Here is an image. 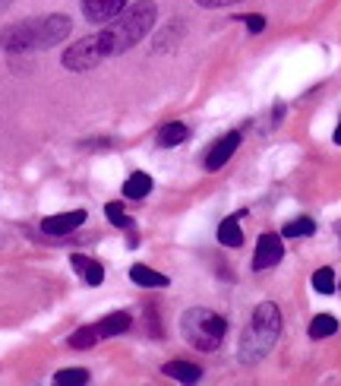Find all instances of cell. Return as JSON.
<instances>
[{
  "label": "cell",
  "instance_id": "6da1fadb",
  "mask_svg": "<svg viewBox=\"0 0 341 386\" xmlns=\"http://www.w3.org/2000/svg\"><path fill=\"white\" fill-rule=\"evenodd\" d=\"M155 19H158V7L152 3V0H140V3L120 10V13L108 23V29L98 32L104 54L108 57L111 54H124V51H130L133 45H140L148 32H152Z\"/></svg>",
  "mask_w": 341,
  "mask_h": 386
},
{
  "label": "cell",
  "instance_id": "4316f807",
  "mask_svg": "<svg viewBox=\"0 0 341 386\" xmlns=\"http://www.w3.org/2000/svg\"><path fill=\"white\" fill-rule=\"evenodd\" d=\"M10 3H13V0H0V13H3V10H7Z\"/></svg>",
  "mask_w": 341,
  "mask_h": 386
},
{
  "label": "cell",
  "instance_id": "277c9868",
  "mask_svg": "<svg viewBox=\"0 0 341 386\" xmlns=\"http://www.w3.org/2000/svg\"><path fill=\"white\" fill-rule=\"evenodd\" d=\"M104 47H101V39L98 35H89V39L76 41V45H70L67 51H63V67L73 73H82V70H92V67H98L101 61H104Z\"/></svg>",
  "mask_w": 341,
  "mask_h": 386
},
{
  "label": "cell",
  "instance_id": "52a82bcc",
  "mask_svg": "<svg viewBox=\"0 0 341 386\" xmlns=\"http://www.w3.org/2000/svg\"><path fill=\"white\" fill-rule=\"evenodd\" d=\"M281 257H285V247H281V237L278 235H259L256 241V253H253V269H269V266H278Z\"/></svg>",
  "mask_w": 341,
  "mask_h": 386
},
{
  "label": "cell",
  "instance_id": "ffe728a7",
  "mask_svg": "<svg viewBox=\"0 0 341 386\" xmlns=\"http://www.w3.org/2000/svg\"><path fill=\"white\" fill-rule=\"evenodd\" d=\"M313 231H316V222L307 219V215L285 225V237H307V235H313Z\"/></svg>",
  "mask_w": 341,
  "mask_h": 386
},
{
  "label": "cell",
  "instance_id": "ac0fdd59",
  "mask_svg": "<svg viewBox=\"0 0 341 386\" xmlns=\"http://www.w3.org/2000/svg\"><path fill=\"white\" fill-rule=\"evenodd\" d=\"M335 330H338V320H335L332 314L313 317V323H310V336H313V339H326V336H332Z\"/></svg>",
  "mask_w": 341,
  "mask_h": 386
},
{
  "label": "cell",
  "instance_id": "5bb4252c",
  "mask_svg": "<svg viewBox=\"0 0 341 386\" xmlns=\"http://www.w3.org/2000/svg\"><path fill=\"white\" fill-rule=\"evenodd\" d=\"M130 279L136 285H142V288H164V285H168V279H164L162 272H155L152 266H142V263H136V266L130 269Z\"/></svg>",
  "mask_w": 341,
  "mask_h": 386
},
{
  "label": "cell",
  "instance_id": "4fadbf2b",
  "mask_svg": "<svg viewBox=\"0 0 341 386\" xmlns=\"http://www.w3.org/2000/svg\"><path fill=\"white\" fill-rule=\"evenodd\" d=\"M218 241L225 247H241L243 244V228H241V215H231L218 225Z\"/></svg>",
  "mask_w": 341,
  "mask_h": 386
},
{
  "label": "cell",
  "instance_id": "44dd1931",
  "mask_svg": "<svg viewBox=\"0 0 341 386\" xmlns=\"http://www.w3.org/2000/svg\"><path fill=\"white\" fill-rule=\"evenodd\" d=\"M98 339H101V336H98V330H95V326H85V330H76V332L70 336V345L82 352V348H92Z\"/></svg>",
  "mask_w": 341,
  "mask_h": 386
},
{
  "label": "cell",
  "instance_id": "d4e9b609",
  "mask_svg": "<svg viewBox=\"0 0 341 386\" xmlns=\"http://www.w3.org/2000/svg\"><path fill=\"white\" fill-rule=\"evenodd\" d=\"M199 7H209V10H215V7H231V3H237V0H196Z\"/></svg>",
  "mask_w": 341,
  "mask_h": 386
},
{
  "label": "cell",
  "instance_id": "ba28073f",
  "mask_svg": "<svg viewBox=\"0 0 341 386\" xmlns=\"http://www.w3.org/2000/svg\"><path fill=\"white\" fill-rule=\"evenodd\" d=\"M124 7L126 0H82V13L89 23H111Z\"/></svg>",
  "mask_w": 341,
  "mask_h": 386
},
{
  "label": "cell",
  "instance_id": "8992f818",
  "mask_svg": "<svg viewBox=\"0 0 341 386\" xmlns=\"http://www.w3.org/2000/svg\"><path fill=\"white\" fill-rule=\"evenodd\" d=\"M32 45H35V19L0 29V47L3 51H32Z\"/></svg>",
  "mask_w": 341,
  "mask_h": 386
},
{
  "label": "cell",
  "instance_id": "cb8c5ba5",
  "mask_svg": "<svg viewBox=\"0 0 341 386\" xmlns=\"http://www.w3.org/2000/svg\"><path fill=\"white\" fill-rule=\"evenodd\" d=\"M247 29H250V32H263V29H265V19H263L259 13H250V16H247Z\"/></svg>",
  "mask_w": 341,
  "mask_h": 386
},
{
  "label": "cell",
  "instance_id": "5b68a950",
  "mask_svg": "<svg viewBox=\"0 0 341 386\" xmlns=\"http://www.w3.org/2000/svg\"><path fill=\"white\" fill-rule=\"evenodd\" d=\"M70 16H45V19H35V45L32 47H54L60 45L67 35H70Z\"/></svg>",
  "mask_w": 341,
  "mask_h": 386
},
{
  "label": "cell",
  "instance_id": "7a4b0ae2",
  "mask_svg": "<svg viewBox=\"0 0 341 386\" xmlns=\"http://www.w3.org/2000/svg\"><path fill=\"white\" fill-rule=\"evenodd\" d=\"M278 332H281V314L272 301H265V304H259V308L253 310V323H250L247 336H243V342H241V361H247V364L259 361V358L275 345Z\"/></svg>",
  "mask_w": 341,
  "mask_h": 386
},
{
  "label": "cell",
  "instance_id": "7402d4cb",
  "mask_svg": "<svg viewBox=\"0 0 341 386\" xmlns=\"http://www.w3.org/2000/svg\"><path fill=\"white\" fill-rule=\"evenodd\" d=\"M313 288H316L319 294H332L335 292V272L329 266H322L316 272V276H313Z\"/></svg>",
  "mask_w": 341,
  "mask_h": 386
},
{
  "label": "cell",
  "instance_id": "9c48e42d",
  "mask_svg": "<svg viewBox=\"0 0 341 386\" xmlns=\"http://www.w3.org/2000/svg\"><path fill=\"white\" fill-rule=\"evenodd\" d=\"M82 222H85V213L82 209H73V213L47 215V219L41 222V231H45V235H70V231H76Z\"/></svg>",
  "mask_w": 341,
  "mask_h": 386
},
{
  "label": "cell",
  "instance_id": "9a60e30c",
  "mask_svg": "<svg viewBox=\"0 0 341 386\" xmlns=\"http://www.w3.org/2000/svg\"><path fill=\"white\" fill-rule=\"evenodd\" d=\"M148 193H152V178H148L146 171H136L126 178V184H124L126 200H142V197H148Z\"/></svg>",
  "mask_w": 341,
  "mask_h": 386
},
{
  "label": "cell",
  "instance_id": "3957f363",
  "mask_svg": "<svg viewBox=\"0 0 341 386\" xmlns=\"http://www.w3.org/2000/svg\"><path fill=\"white\" fill-rule=\"evenodd\" d=\"M225 330H228L225 317H218L215 310L193 308L180 317V332H184V339L193 348H199V352H215V348L221 345V339H225Z\"/></svg>",
  "mask_w": 341,
  "mask_h": 386
},
{
  "label": "cell",
  "instance_id": "7c38bea8",
  "mask_svg": "<svg viewBox=\"0 0 341 386\" xmlns=\"http://www.w3.org/2000/svg\"><path fill=\"white\" fill-rule=\"evenodd\" d=\"M130 323H133L130 314H108L98 326H95V330H98L101 339H111V336H120V332L130 330Z\"/></svg>",
  "mask_w": 341,
  "mask_h": 386
},
{
  "label": "cell",
  "instance_id": "484cf974",
  "mask_svg": "<svg viewBox=\"0 0 341 386\" xmlns=\"http://www.w3.org/2000/svg\"><path fill=\"white\" fill-rule=\"evenodd\" d=\"M335 142L341 146V120H338V127H335Z\"/></svg>",
  "mask_w": 341,
  "mask_h": 386
},
{
  "label": "cell",
  "instance_id": "8fae6325",
  "mask_svg": "<svg viewBox=\"0 0 341 386\" xmlns=\"http://www.w3.org/2000/svg\"><path fill=\"white\" fill-rule=\"evenodd\" d=\"M70 263H73V269L79 272V279H82V282H89V285H101V282H104V269H101L98 260L82 257V253H73Z\"/></svg>",
  "mask_w": 341,
  "mask_h": 386
},
{
  "label": "cell",
  "instance_id": "2e32d148",
  "mask_svg": "<svg viewBox=\"0 0 341 386\" xmlns=\"http://www.w3.org/2000/svg\"><path fill=\"white\" fill-rule=\"evenodd\" d=\"M164 374L174 377V380H180V383H196V380L202 377V371L196 367V364H190V361H168L164 364Z\"/></svg>",
  "mask_w": 341,
  "mask_h": 386
},
{
  "label": "cell",
  "instance_id": "e0dca14e",
  "mask_svg": "<svg viewBox=\"0 0 341 386\" xmlns=\"http://www.w3.org/2000/svg\"><path fill=\"white\" fill-rule=\"evenodd\" d=\"M190 136V130H186L184 124H168L158 130V146H164V149H170V146H180V142Z\"/></svg>",
  "mask_w": 341,
  "mask_h": 386
},
{
  "label": "cell",
  "instance_id": "603a6c76",
  "mask_svg": "<svg viewBox=\"0 0 341 386\" xmlns=\"http://www.w3.org/2000/svg\"><path fill=\"white\" fill-rule=\"evenodd\" d=\"M104 215H108L111 225H117V228H130V219H126V213H124V206L120 203H108L104 206Z\"/></svg>",
  "mask_w": 341,
  "mask_h": 386
},
{
  "label": "cell",
  "instance_id": "d6986e66",
  "mask_svg": "<svg viewBox=\"0 0 341 386\" xmlns=\"http://www.w3.org/2000/svg\"><path fill=\"white\" fill-rule=\"evenodd\" d=\"M54 383H60V386H79V383H89V371H85V367H67V371L54 374Z\"/></svg>",
  "mask_w": 341,
  "mask_h": 386
},
{
  "label": "cell",
  "instance_id": "30bf717a",
  "mask_svg": "<svg viewBox=\"0 0 341 386\" xmlns=\"http://www.w3.org/2000/svg\"><path fill=\"white\" fill-rule=\"evenodd\" d=\"M237 146H241V133L234 130V133H228L225 140H218L215 146H212V152L206 156V168H209V171H218V168L237 152Z\"/></svg>",
  "mask_w": 341,
  "mask_h": 386
}]
</instances>
